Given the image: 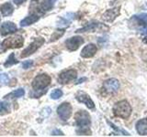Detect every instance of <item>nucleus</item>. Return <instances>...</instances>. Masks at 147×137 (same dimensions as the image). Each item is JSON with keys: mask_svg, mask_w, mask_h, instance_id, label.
<instances>
[{"mask_svg": "<svg viewBox=\"0 0 147 137\" xmlns=\"http://www.w3.org/2000/svg\"><path fill=\"white\" fill-rule=\"evenodd\" d=\"M75 120L78 127V130L76 131L77 134H82V135L91 134V131H90L91 118L88 112L83 111V110L77 112L75 115Z\"/></svg>", "mask_w": 147, "mask_h": 137, "instance_id": "nucleus-1", "label": "nucleus"}, {"mask_svg": "<svg viewBox=\"0 0 147 137\" xmlns=\"http://www.w3.org/2000/svg\"><path fill=\"white\" fill-rule=\"evenodd\" d=\"M129 27L141 34L147 35V14L142 13L132 16L129 20Z\"/></svg>", "mask_w": 147, "mask_h": 137, "instance_id": "nucleus-2", "label": "nucleus"}, {"mask_svg": "<svg viewBox=\"0 0 147 137\" xmlns=\"http://www.w3.org/2000/svg\"><path fill=\"white\" fill-rule=\"evenodd\" d=\"M112 110L114 115L121 119H128L131 116L132 112V108L130 102L126 100H122L116 102L114 104Z\"/></svg>", "mask_w": 147, "mask_h": 137, "instance_id": "nucleus-3", "label": "nucleus"}, {"mask_svg": "<svg viewBox=\"0 0 147 137\" xmlns=\"http://www.w3.org/2000/svg\"><path fill=\"white\" fill-rule=\"evenodd\" d=\"M23 44H24V39H23L22 36L16 35L13 37H9V38L4 39L2 42V47L5 49H18L21 48Z\"/></svg>", "mask_w": 147, "mask_h": 137, "instance_id": "nucleus-4", "label": "nucleus"}, {"mask_svg": "<svg viewBox=\"0 0 147 137\" xmlns=\"http://www.w3.org/2000/svg\"><path fill=\"white\" fill-rule=\"evenodd\" d=\"M51 80H52V79L47 74L37 75L32 81V87H33L34 90H43L50 85Z\"/></svg>", "mask_w": 147, "mask_h": 137, "instance_id": "nucleus-5", "label": "nucleus"}, {"mask_svg": "<svg viewBox=\"0 0 147 137\" xmlns=\"http://www.w3.org/2000/svg\"><path fill=\"white\" fill-rule=\"evenodd\" d=\"M119 87H121L119 81L117 79H115V78H111V79H109L104 81L102 90H104L105 93L111 95V94H115L118 92L119 90Z\"/></svg>", "mask_w": 147, "mask_h": 137, "instance_id": "nucleus-6", "label": "nucleus"}, {"mask_svg": "<svg viewBox=\"0 0 147 137\" xmlns=\"http://www.w3.org/2000/svg\"><path fill=\"white\" fill-rule=\"evenodd\" d=\"M43 43H44V39L42 38L35 39L34 41H32V42L27 47V49H25L21 52V58H26L28 56H30V55L33 54L43 45Z\"/></svg>", "mask_w": 147, "mask_h": 137, "instance_id": "nucleus-7", "label": "nucleus"}, {"mask_svg": "<svg viewBox=\"0 0 147 137\" xmlns=\"http://www.w3.org/2000/svg\"><path fill=\"white\" fill-rule=\"evenodd\" d=\"M77 77V72L75 70H67L60 73L58 77V82L60 84H67L69 82L76 80Z\"/></svg>", "mask_w": 147, "mask_h": 137, "instance_id": "nucleus-8", "label": "nucleus"}, {"mask_svg": "<svg viewBox=\"0 0 147 137\" xmlns=\"http://www.w3.org/2000/svg\"><path fill=\"white\" fill-rule=\"evenodd\" d=\"M57 113L63 121H67L72 115V105L69 102H63L57 108Z\"/></svg>", "mask_w": 147, "mask_h": 137, "instance_id": "nucleus-9", "label": "nucleus"}, {"mask_svg": "<svg viewBox=\"0 0 147 137\" xmlns=\"http://www.w3.org/2000/svg\"><path fill=\"white\" fill-rule=\"evenodd\" d=\"M119 15H121V6L108 9V10L102 15V19L106 22L111 23L116 19Z\"/></svg>", "mask_w": 147, "mask_h": 137, "instance_id": "nucleus-10", "label": "nucleus"}, {"mask_svg": "<svg viewBox=\"0 0 147 137\" xmlns=\"http://www.w3.org/2000/svg\"><path fill=\"white\" fill-rule=\"evenodd\" d=\"M83 43H84V39H83L82 37L76 36V37H73V38L68 39L65 41V46L69 51H76Z\"/></svg>", "mask_w": 147, "mask_h": 137, "instance_id": "nucleus-11", "label": "nucleus"}, {"mask_svg": "<svg viewBox=\"0 0 147 137\" xmlns=\"http://www.w3.org/2000/svg\"><path fill=\"white\" fill-rule=\"evenodd\" d=\"M76 99L79 102L86 104V106L88 109H94L95 108V103H94L93 100H92V99L90 98V96L87 93L84 92V91H82V90L78 91V92L76 94Z\"/></svg>", "mask_w": 147, "mask_h": 137, "instance_id": "nucleus-12", "label": "nucleus"}, {"mask_svg": "<svg viewBox=\"0 0 147 137\" xmlns=\"http://www.w3.org/2000/svg\"><path fill=\"white\" fill-rule=\"evenodd\" d=\"M104 29H109V27L101 24V23H98V22H92V23H89V24H87L86 27H82V29H77L76 33H82V32H94L96 30H103L104 31Z\"/></svg>", "mask_w": 147, "mask_h": 137, "instance_id": "nucleus-13", "label": "nucleus"}, {"mask_svg": "<svg viewBox=\"0 0 147 137\" xmlns=\"http://www.w3.org/2000/svg\"><path fill=\"white\" fill-rule=\"evenodd\" d=\"M98 51V48L93 43H90L88 45H86V47L82 49L81 51V57L85 59L92 58L95 56V54Z\"/></svg>", "mask_w": 147, "mask_h": 137, "instance_id": "nucleus-14", "label": "nucleus"}, {"mask_svg": "<svg viewBox=\"0 0 147 137\" xmlns=\"http://www.w3.org/2000/svg\"><path fill=\"white\" fill-rule=\"evenodd\" d=\"M18 27L16 24H14L13 22H5L2 24L1 27H0V33L2 36H7L8 34H11L13 32L17 31Z\"/></svg>", "mask_w": 147, "mask_h": 137, "instance_id": "nucleus-15", "label": "nucleus"}, {"mask_svg": "<svg viewBox=\"0 0 147 137\" xmlns=\"http://www.w3.org/2000/svg\"><path fill=\"white\" fill-rule=\"evenodd\" d=\"M135 129L138 134L142 136L147 135V118H144L139 120L135 124Z\"/></svg>", "mask_w": 147, "mask_h": 137, "instance_id": "nucleus-16", "label": "nucleus"}, {"mask_svg": "<svg viewBox=\"0 0 147 137\" xmlns=\"http://www.w3.org/2000/svg\"><path fill=\"white\" fill-rule=\"evenodd\" d=\"M0 11H1L2 15L4 17H8L12 15V13L14 12V7L12 6L11 3H5L0 6Z\"/></svg>", "mask_w": 147, "mask_h": 137, "instance_id": "nucleus-17", "label": "nucleus"}, {"mask_svg": "<svg viewBox=\"0 0 147 137\" xmlns=\"http://www.w3.org/2000/svg\"><path fill=\"white\" fill-rule=\"evenodd\" d=\"M40 16L39 15H35V14H32V15H30L29 17H25L24 19H22L20 22V26L21 27H26V26H30L33 23L37 22L39 20Z\"/></svg>", "mask_w": 147, "mask_h": 137, "instance_id": "nucleus-18", "label": "nucleus"}, {"mask_svg": "<svg viewBox=\"0 0 147 137\" xmlns=\"http://www.w3.org/2000/svg\"><path fill=\"white\" fill-rule=\"evenodd\" d=\"M56 1L57 0H43V2L40 4V10H42L43 12L51 10V9L53 7Z\"/></svg>", "mask_w": 147, "mask_h": 137, "instance_id": "nucleus-19", "label": "nucleus"}, {"mask_svg": "<svg viewBox=\"0 0 147 137\" xmlns=\"http://www.w3.org/2000/svg\"><path fill=\"white\" fill-rule=\"evenodd\" d=\"M25 94V91L23 89H18V90H16L10 92L9 94H7L6 96V98L7 99H15V98H20L22 96H24Z\"/></svg>", "mask_w": 147, "mask_h": 137, "instance_id": "nucleus-20", "label": "nucleus"}, {"mask_svg": "<svg viewBox=\"0 0 147 137\" xmlns=\"http://www.w3.org/2000/svg\"><path fill=\"white\" fill-rule=\"evenodd\" d=\"M18 62V61H17V59H15V54L12 53L8 56L7 59L6 61V62L4 63V66L7 68V67H10V66H13L15 65V64H17Z\"/></svg>", "mask_w": 147, "mask_h": 137, "instance_id": "nucleus-21", "label": "nucleus"}, {"mask_svg": "<svg viewBox=\"0 0 147 137\" xmlns=\"http://www.w3.org/2000/svg\"><path fill=\"white\" fill-rule=\"evenodd\" d=\"M64 32H65V30L63 29H58L56 31L53 32V34L52 35V37H51V39H50V42H53V41L59 39L64 34Z\"/></svg>", "mask_w": 147, "mask_h": 137, "instance_id": "nucleus-22", "label": "nucleus"}, {"mask_svg": "<svg viewBox=\"0 0 147 137\" xmlns=\"http://www.w3.org/2000/svg\"><path fill=\"white\" fill-rule=\"evenodd\" d=\"M63 96V91L60 90V89H56L52 91V93H51V98L53 100H58L60 99Z\"/></svg>", "mask_w": 147, "mask_h": 137, "instance_id": "nucleus-23", "label": "nucleus"}, {"mask_svg": "<svg viewBox=\"0 0 147 137\" xmlns=\"http://www.w3.org/2000/svg\"><path fill=\"white\" fill-rule=\"evenodd\" d=\"M9 112V108L8 104L7 102H0V114L4 115Z\"/></svg>", "mask_w": 147, "mask_h": 137, "instance_id": "nucleus-24", "label": "nucleus"}, {"mask_svg": "<svg viewBox=\"0 0 147 137\" xmlns=\"http://www.w3.org/2000/svg\"><path fill=\"white\" fill-rule=\"evenodd\" d=\"M107 122H109V124L110 126H111L114 130H116V131L118 132V134H121L122 135H130V134H128L127 132H125V131H123V130H121V129H119V128L116 127V125H114L111 122H109V121H107Z\"/></svg>", "mask_w": 147, "mask_h": 137, "instance_id": "nucleus-25", "label": "nucleus"}, {"mask_svg": "<svg viewBox=\"0 0 147 137\" xmlns=\"http://www.w3.org/2000/svg\"><path fill=\"white\" fill-rule=\"evenodd\" d=\"M8 80H9V79H8L7 74H6V73H4L0 70V83L6 84L8 82Z\"/></svg>", "mask_w": 147, "mask_h": 137, "instance_id": "nucleus-26", "label": "nucleus"}, {"mask_svg": "<svg viewBox=\"0 0 147 137\" xmlns=\"http://www.w3.org/2000/svg\"><path fill=\"white\" fill-rule=\"evenodd\" d=\"M32 65H33V61H27L25 62L22 63V68L27 70V68H30Z\"/></svg>", "mask_w": 147, "mask_h": 137, "instance_id": "nucleus-27", "label": "nucleus"}, {"mask_svg": "<svg viewBox=\"0 0 147 137\" xmlns=\"http://www.w3.org/2000/svg\"><path fill=\"white\" fill-rule=\"evenodd\" d=\"M52 134L53 135H63V134L61 132V131H59V130H54V131H53L52 132Z\"/></svg>", "mask_w": 147, "mask_h": 137, "instance_id": "nucleus-28", "label": "nucleus"}, {"mask_svg": "<svg viewBox=\"0 0 147 137\" xmlns=\"http://www.w3.org/2000/svg\"><path fill=\"white\" fill-rule=\"evenodd\" d=\"M13 2L15 3L16 5H21L24 2H26V0H13Z\"/></svg>", "mask_w": 147, "mask_h": 137, "instance_id": "nucleus-29", "label": "nucleus"}, {"mask_svg": "<svg viewBox=\"0 0 147 137\" xmlns=\"http://www.w3.org/2000/svg\"><path fill=\"white\" fill-rule=\"evenodd\" d=\"M86 78H82V79H80V80H77L76 84H80V83H82L83 81H86Z\"/></svg>", "mask_w": 147, "mask_h": 137, "instance_id": "nucleus-30", "label": "nucleus"}, {"mask_svg": "<svg viewBox=\"0 0 147 137\" xmlns=\"http://www.w3.org/2000/svg\"><path fill=\"white\" fill-rule=\"evenodd\" d=\"M142 42H144V44H147V36H145L144 39H142Z\"/></svg>", "mask_w": 147, "mask_h": 137, "instance_id": "nucleus-31", "label": "nucleus"}, {"mask_svg": "<svg viewBox=\"0 0 147 137\" xmlns=\"http://www.w3.org/2000/svg\"><path fill=\"white\" fill-rule=\"evenodd\" d=\"M33 1H38V0H33Z\"/></svg>", "mask_w": 147, "mask_h": 137, "instance_id": "nucleus-32", "label": "nucleus"}]
</instances>
